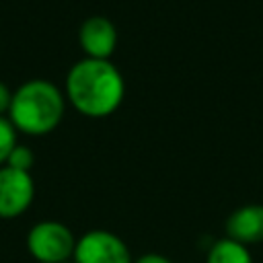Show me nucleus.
<instances>
[{
  "label": "nucleus",
  "mask_w": 263,
  "mask_h": 263,
  "mask_svg": "<svg viewBox=\"0 0 263 263\" xmlns=\"http://www.w3.org/2000/svg\"><path fill=\"white\" fill-rule=\"evenodd\" d=\"M27 249L37 263H66L74 257L76 238L58 220H43L29 230Z\"/></svg>",
  "instance_id": "3"
},
{
  "label": "nucleus",
  "mask_w": 263,
  "mask_h": 263,
  "mask_svg": "<svg viewBox=\"0 0 263 263\" xmlns=\"http://www.w3.org/2000/svg\"><path fill=\"white\" fill-rule=\"evenodd\" d=\"M66 111L64 92L49 80H29L12 92L8 119L18 132L43 136L53 132Z\"/></svg>",
  "instance_id": "2"
},
{
  "label": "nucleus",
  "mask_w": 263,
  "mask_h": 263,
  "mask_svg": "<svg viewBox=\"0 0 263 263\" xmlns=\"http://www.w3.org/2000/svg\"><path fill=\"white\" fill-rule=\"evenodd\" d=\"M33 150L31 148H27V146H14V150L10 152V156H8V160H6V164L4 166H10V168H16V171H25V173H29L31 171V166H33Z\"/></svg>",
  "instance_id": "10"
},
{
  "label": "nucleus",
  "mask_w": 263,
  "mask_h": 263,
  "mask_svg": "<svg viewBox=\"0 0 263 263\" xmlns=\"http://www.w3.org/2000/svg\"><path fill=\"white\" fill-rule=\"evenodd\" d=\"M66 263H70V261H66Z\"/></svg>",
  "instance_id": "13"
},
{
  "label": "nucleus",
  "mask_w": 263,
  "mask_h": 263,
  "mask_svg": "<svg viewBox=\"0 0 263 263\" xmlns=\"http://www.w3.org/2000/svg\"><path fill=\"white\" fill-rule=\"evenodd\" d=\"M74 263H134L121 236L109 230H88L76 238Z\"/></svg>",
  "instance_id": "4"
},
{
  "label": "nucleus",
  "mask_w": 263,
  "mask_h": 263,
  "mask_svg": "<svg viewBox=\"0 0 263 263\" xmlns=\"http://www.w3.org/2000/svg\"><path fill=\"white\" fill-rule=\"evenodd\" d=\"M78 43L86 58L109 60L117 47V29L107 16H90L78 29Z\"/></svg>",
  "instance_id": "6"
},
{
  "label": "nucleus",
  "mask_w": 263,
  "mask_h": 263,
  "mask_svg": "<svg viewBox=\"0 0 263 263\" xmlns=\"http://www.w3.org/2000/svg\"><path fill=\"white\" fill-rule=\"evenodd\" d=\"M226 236L242 242H263V203H245L226 218Z\"/></svg>",
  "instance_id": "7"
},
{
  "label": "nucleus",
  "mask_w": 263,
  "mask_h": 263,
  "mask_svg": "<svg viewBox=\"0 0 263 263\" xmlns=\"http://www.w3.org/2000/svg\"><path fill=\"white\" fill-rule=\"evenodd\" d=\"M205 263H253V257L247 245L224 236L212 245Z\"/></svg>",
  "instance_id": "8"
},
{
  "label": "nucleus",
  "mask_w": 263,
  "mask_h": 263,
  "mask_svg": "<svg viewBox=\"0 0 263 263\" xmlns=\"http://www.w3.org/2000/svg\"><path fill=\"white\" fill-rule=\"evenodd\" d=\"M134 263H173V261L160 253H146V255H140Z\"/></svg>",
  "instance_id": "12"
},
{
  "label": "nucleus",
  "mask_w": 263,
  "mask_h": 263,
  "mask_svg": "<svg viewBox=\"0 0 263 263\" xmlns=\"http://www.w3.org/2000/svg\"><path fill=\"white\" fill-rule=\"evenodd\" d=\"M125 97V82L111 60L82 58L66 76V99L86 117L115 113Z\"/></svg>",
  "instance_id": "1"
},
{
  "label": "nucleus",
  "mask_w": 263,
  "mask_h": 263,
  "mask_svg": "<svg viewBox=\"0 0 263 263\" xmlns=\"http://www.w3.org/2000/svg\"><path fill=\"white\" fill-rule=\"evenodd\" d=\"M10 101H12V92H10V88H8L4 82H0V117H4V113H8V109H10Z\"/></svg>",
  "instance_id": "11"
},
{
  "label": "nucleus",
  "mask_w": 263,
  "mask_h": 263,
  "mask_svg": "<svg viewBox=\"0 0 263 263\" xmlns=\"http://www.w3.org/2000/svg\"><path fill=\"white\" fill-rule=\"evenodd\" d=\"M35 183L31 173L10 166L0 168V218H16L31 205Z\"/></svg>",
  "instance_id": "5"
},
{
  "label": "nucleus",
  "mask_w": 263,
  "mask_h": 263,
  "mask_svg": "<svg viewBox=\"0 0 263 263\" xmlns=\"http://www.w3.org/2000/svg\"><path fill=\"white\" fill-rule=\"evenodd\" d=\"M16 146V127L8 117H0V164H6Z\"/></svg>",
  "instance_id": "9"
}]
</instances>
